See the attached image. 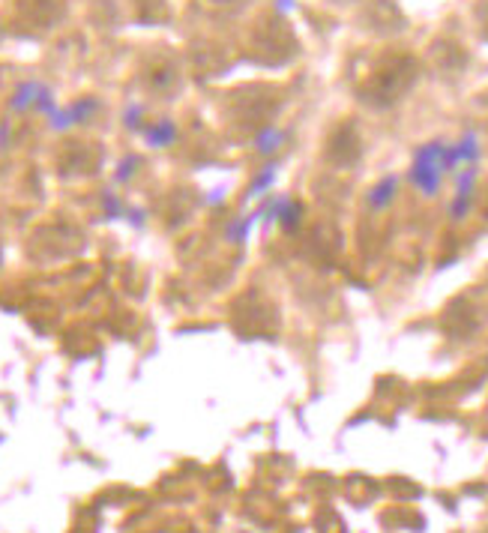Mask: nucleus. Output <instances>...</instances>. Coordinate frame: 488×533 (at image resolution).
<instances>
[{"mask_svg": "<svg viewBox=\"0 0 488 533\" xmlns=\"http://www.w3.org/2000/svg\"><path fill=\"white\" fill-rule=\"evenodd\" d=\"M444 150L441 144H429L417 153V162L411 168V180L426 192V195H435L438 186H441V174H444Z\"/></svg>", "mask_w": 488, "mask_h": 533, "instance_id": "1", "label": "nucleus"}, {"mask_svg": "<svg viewBox=\"0 0 488 533\" xmlns=\"http://www.w3.org/2000/svg\"><path fill=\"white\" fill-rule=\"evenodd\" d=\"M258 213H261V222L264 225H273V222H279L282 228H297L300 225V219H303V204H297V201H291L288 195H273L267 204H261L258 207Z\"/></svg>", "mask_w": 488, "mask_h": 533, "instance_id": "2", "label": "nucleus"}, {"mask_svg": "<svg viewBox=\"0 0 488 533\" xmlns=\"http://www.w3.org/2000/svg\"><path fill=\"white\" fill-rule=\"evenodd\" d=\"M474 168H468L462 177H459V195H456V201H453V216L459 219V216H465L468 213V207H471V192H474Z\"/></svg>", "mask_w": 488, "mask_h": 533, "instance_id": "3", "label": "nucleus"}, {"mask_svg": "<svg viewBox=\"0 0 488 533\" xmlns=\"http://www.w3.org/2000/svg\"><path fill=\"white\" fill-rule=\"evenodd\" d=\"M261 222V213L255 210V213H246V216H240V219H234L231 225H228V240H234V243H246L249 240V234H252V228Z\"/></svg>", "mask_w": 488, "mask_h": 533, "instance_id": "4", "label": "nucleus"}, {"mask_svg": "<svg viewBox=\"0 0 488 533\" xmlns=\"http://www.w3.org/2000/svg\"><path fill=\"white\" fill-rule=\"evenodd\" d=\"M396 186H399V177H384V180H381V186H375V189H372L369 204H372L375 210L387 207V204L393 201V195H396Z\"/></svg>", "mask_w": 488, "mask_h": 533, "instance_id": "5", "label": "nucleus"}, {"mask_svg": "<svg viewBox=\"0 0 488 533\" xmlns=\"http://www.w3.org/2000/svg\"><path fill=\"white\" fill-rule=\"evenodd\" d=\"M174 135H177L174 123H159V126L147 129V141H150L153 147H165V144H171Z\"/></svg>", "mask_w": 488, "mask_h": 533, "instance_id": "6", "label": "nucleus"}, {"mask_svg": "<svg viewBox=\"0 0 488 533\" xmlns=\"http://www.w3.org/2000/svg\"><path fill=\"white\" fill-rule=\"evenodd\" d=\"M273 180H276V165H267V168H264V174H261L255 183H252V189H249V198H261V192H264V189H267Z\"/></svg>", "mask_w": 488, "mask_h": 533, "instance_id": "7", "label": "nucleus"}, {"mask_svg": "<svg viewBox=\"0 0 488 533\" xmlns=\"http://www.w3.org/2000/svg\"><path fill=\"white\" fill-rule=\"evenodd\" d=\"M282 138H285V135H282L279 129H270V132H264V135L258 138V150H261V153H273V150L282 144Z\"/></svg>", "mask_w": 488, "mask_h": 533, "instance_id": "8", "label": "nucleus"}, {"mask_svg": "<svg viewBox=\"0 0 488 533\" xmlns=\"http://www.w3.org/2000/svg\"><path fill=\"white\" fill-rule=\"evenodd\" d=\"M102 201H105V216H108V219H120L123 213H129V210H123V204H120L114 195H105Z\"/></svg>", "mask_w": 488, "mask_h": 533, "instance_id": "9", "label": "nucleus"}]
</instances>
